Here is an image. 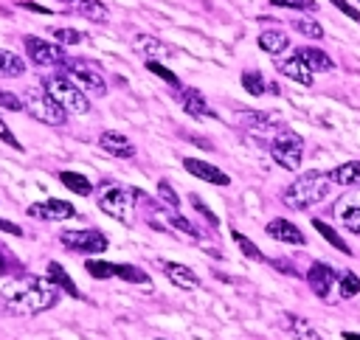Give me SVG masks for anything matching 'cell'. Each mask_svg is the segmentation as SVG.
Masks as SVG:
<instances>
[{"label": "cell", "instance_id": "6da1fadb", "mask_svg": "<svg viewBox=\"0 0 360 340\" xmlns=\"http://www.w3.org/2000/svg\"><path fill=\"white\" fill-rule=\"evenodd\" d=\"M62 289L48 275H20L0 289V312L34 318L56 306Z\"/></svg>", "mask_w": 360, "mask_h": 340}, {"label": "cell", "instance_id": "7a4b0ae2", "mask_svg": "<svg viewBox=\"0 0 360 340\" xmlns=\"http://www.w3.org/2000/svg\"><path fill=\"white\" fill-rule=\"evenodd\" d=\"M329 185H332V174H329V171L309 169V171L298 174V177L281 191V200H284L287 208L304 211V208H312V205H318L321 200H326V197H329Z\"/></svg>", "mask_w": 360, "mask_h": 340}, {"label": "cell", "instance_id": "3957f363", "mask_svg": "<svg viewBox=\"0 0 360 340\" xmlns=\"http://www.w3.org/2000/svg\"><path fill=\"white\" fill-rule=\"evenodd\" d=\"M42 87L45 93L70 115H84L90 110V98L87 93L68 76V73H51V76H42Z\"/></svg>", "mask_w": 360, "mask_h": 340}, {"label": "cell", "instance_id": "277c9868", "mask_svg": "<svg viewBox=\"0 0 360 340\" xmlns=\"http://www.w3.org/2000/svg\"><path fill=\"white\" fill-rule=\"evenodd\" d=\"M135 202H138V188H124L115 183H101L98 188V208L121 225L135 222V208H138Z\"/></svg>", "mask_w": 360, "mask_h": 340}, {"label": "cell", "instance_id": "5b68a950", "mask_svg": "<svg viewBox=\"0 0 360 340\" xmlns=\"http://www.w3.org/2000/svg\"><path fill=\"white\" fill-rule=\"evenodd\" d=\"M20 98H22V110L48 126H62L68 118V112L45 93V87H28V90H22Z\"/></svg>", "mask_w": 360, "mask_h": 340}, {"label": "cell", "instance_id": "8992f818", "mask_svg": "<svg viewBox=\"0 0 360 340\" xmlns=\"http://www.w3.org/2000/svg\"><path fill=\"white\" fill-rule=\"evenodd\" d=\"M270 155H273V160L281 166V169H287V171H298L301 169V157H304V138L298 135V132H292V129H287V126H281L273 138H270Z\"/></svg>", "mask_w": 360, "mask_h": 340}, {"label": "cell", "instance_id": "52a82bcc", "mask_svg": "<svg viewBox=\"0 0 360 340\" xmlns=\"http://www.w3.org/2000/svg\"><path fill=\"white\" fill-rule=\"evenodd\" d=\"M68 70V76L84 90V93H93V96H104L107 93V81L101 76V67L90 59H68L62 65Z\"/></svg>", "mask_w": 360, "mask_h": 340}, {"label": "cell", "instance_id": "ba28073f", "mask_svg": "<svg viewBox=\"0 0 360 340\" xmlns=\"http://www.w3.org/2000/svg\"><path fill=\"white\" fill-rule=\"evenodd\" d=\"M59 242L73 250V253H84V256H96L107 250V236L96 228H79V230H62Z\"/></svg>", "mask_w": 360, "mask_h": 340}, {"label": "cell", "instance_id": "9c48e42d", "mask_svg": "<svg viewBox=\"0 0 360 340\" xmlns=\"http://www.w3.org/2000/svg\"><path fill=\"white\" fill-rule=\"evenodd\" d=\"M22 45H25V53L34 65L39 67H51V65H65L68 56H65V48L56 45V42H48L42 37H34V34H25L22 37Z\"/></svg>", "mask_w": 360, "mask_h": 340}, {"label": "cell", "instance_id": "30bf717a", "mask_svg": "<svg viewBox=\"0 0 360 340\" xmlns=\"http://www.w3.org/2000/svg\"><path fill=\"white\" fill-rule=\"evenodd\" d=\"M332 214H335V219H338V222H340L346 230L360 233V188L346 191V194H343V197L335 202Z\"/></svg>", "mask_w": 360, "mask_h": 340}, {"label": "cell", "instance_id": "8fae6325", "mask_svg": "<svg viewBox=\"0 0 360 340\" xmlns=\"http://www.w3.org/2000/svg\"><path fill=\"white\" fill-rule=\"evenodd\" d=\"M338 281H340V275H338L329 264H323V261H315V264L307 270V284H309V289H312L318 298H329L332 289L338 287Z\"/></svg>", "mask_w": 360, "mask_h": 340}, {"label": "cell", "instance_id": "7c38bea8", "mask_svg": "<svg viewBox=\"0 0 360 340\" xmlns=\"http://www.w3.org/2000/svg\"><path fill=\"white\" fill-rule=\"evenodd\" d=\"M28 216H34V219H48V222H62V219L76 216V208H73L68 200L51 197V200H45V202L28 205Z\"/></svg>", "mask_w": 360, "mask_h": 340}, {"label": "cell", "instance_id": "4fadbf2b", "mask_svg": "<svg viewBox=\"0 0 360 340\" xmlns=\"http://www.w3.org/2000/svg\"><path fill=\"white\" fill-rule=\"evenodd\" d=\"M183 169H186L188 174H194L197 180H202V183H211V185H231V177H228L222 169H217L214 163H208V160L183 157Z\"/></svg>", "mask_w": 360, "mask_h": 340}, {"label": "cell", "instance_id": "5bb4252c", "mask_svg": "<svg viewBox=\"0 0 360 340\" xmlns=\"http://www.w3.org/2000/svg\"><path fill=\"white\" fill-rule=\"evenodd\" d=\"M132 48H135V53L143 56L146 62H160V59H169V56L174 53L166 42H160V39L152 37V34H138V37L132 39Z\"/></svg>", "mask_w": 360, "mask_h": 340}, {"label": "cell", "instance_id": "9a60e30c", "mask_svg": "<svg viewBox=\"0 0 360 340\" xmlns=\"http://www.w3.org/2000/svg\"><path fill=\"white\" fill-rule=\"evenodd\" d=\"M264 233H267L270 239L281 242V244H304V242H307V236L301 233V228H298V225H292V222H290V219H284V216L270 219V222H267V228H264Z\"/></svg>", "mask_w": 360, "mask_h": 340}, {"label": "cell", "instance_id": "2e32d148", "mask_svg": "<svg viewBox=\"0 0 360 340\" xmlns=\"http://www.w3.org/2000/svg\"><path fill=\"white\" fill-rule=\"evenodd\" d=\"M98 146L107 152V155H112V157H135V143L124 135V132H115V129H104L101 135H98Z\"/></svg>", "mask_w": 360, "mask_h": 340}, {"label": "cell", "instance_id": "e0dca14e", "mask_svg": "<svg viewBox=\"0 0 360 340\" xmlns=\"http://www.w3.org/2000/svg\"><path fill=\"white\" fill-rule=\"evenodd\" d=\"M177 98H180V104H183V110L188 115H194V118H214V110L208 107L205 96L197 87H180V96Z\"/></svg>", "mask_w": 360, "mask_h": 340}, {"label": "cell", "instance_id": "ac0fdd59", "mask_svg": "<svg viewBox=\"0 0 360 340\" xmlns=\"http://www.w3.org/2000/svg\"><path fill=\"white\" fill-rule=\"evenodd\" d=\"M160 267H163L166 278H169L174 287H180V289H197V287H200V275H197L191 267H186V264H180V261H163Z\"/></svg>", "mask_w": 360, "mask_h": 340}, {"label": "cell", "instance_id": "d6986e66", "mask_svg": "<svg viewBox=\"0 0 360 340\" xmlns=\"http://www.w3.org/2000/svg\"><path fill=\"white\" fill-rule=\"evenodd\" d=\"M278 73L284 76V79H292L295 84H304V87H309L312 84V70L307 67V62L304 59H298L295 53L290 56V59H278Z\"/></svg>", "mask_w": 360, "mask_h": 340}, {"label": "cell", "instance_id": "ffe728a7", "mask_svg": "<svg viewBox=\"0 0 360 340\" xmlns=\"http://www.w3.org/2000/svg\"><path fill=\"white\" fill-rule=\"evenodd\" d=\"M281 326H284L287 334H292V340H321V334H318V332L309 326V320L301 318V315L284 312V315H281Z\"/></svg>", "mask_w": 360, "mask_h": 340}, {"label": "cell", "instance_id": "44dd1931", "mask_svg": "<svg viewBox=\"0 0 360 340\" xmlns=\"http://www.w3.org/2000/svg\"><path fill=\"white\" fill-rule=\"evenodd\" d=\"M295 56L304 59L307 67H309L312 73H329V70H335V62H332L329 53L321 51V48H309V45H304V48H295Z\"/></svg>", "mask_w": 360, "mask_h": 340}, {"label": "cell", "instance_id": "7402d4cb", "mask_svg": "<svg viewBox=\"0 0 360 340\" xmlns=\"http://www.w3.org/2000/svg\"><path fill=\"white\" fill-rule=\"evenodd\" d=\"M256 42H259V48H262L264 53H270V56H281V53L290 48V37H287L284 31H278V28L262 31Z\"/></svg>", "mask_w": 360, "mask_h": 340}, {"label": "cell", "instance_id": "603a6c76", "mask_svg": "<svg viewBox=\"0 0 360 340\" xmlns=\"http://www.w3.org/2000/svg\"><path fill=\"white\" fill-rule=\"evenodd\" d=\"M329 174H332V183H338V185H343V188H360V160L340 163V166H335Z\"/></svg>", "mask_w": 360, "mask_h": 340}, {"label": "cell", "instance_id": "cb8c5ba5", "mask_svg": "<svg viewBox=\"0 0 360 340\" xmlns=\"http://www.w3.org/2000/svg\"><path fill=\"white\" fill-rule=\"evenodd\" d=\"M70 8L76 14H82L84 20H90V22H107L110 20V11H107V6L101 0H73Z\"/></svg>", "mask_w": 360, "mask_h": 340}, {"label": "cell", "instance_id": "d4e9b609", "mask_svg": "<svg viewBox=\"0 0 360 340\" xmlns=\"http://www.w3.org/2000/svg\"><path fill=\"white\" fill-rule=\"evenodd\" d=\"M45 275H48V278H51V281H53V284H56L62 292H68L70 298H82L79 287L73 284V278L65 273V267H62L59 261H48V273H45Z\"/></svg>", "mask_w": 360, "mask_h": 340}, {"label": "cell", "instance_id": "484cf974", "mask_svg": "<svg viewBox=\"0 0 360 340\" xmlns=\"http://www.w3.org/2000/svg\"><path fill=\"white\" fill-rule=\"evenodd\" d=\"M22 73H25L22 56H17V53L0 48V76H3V79H17V76H22Z\"/></svg>", "mask_w": 360, "mask_h": 340}, {"label": "cell", "instance_id": "4316f807", "mask_svg": "<svg viewBox=\"0 0 360 340\" xmlns=\"http://www.w3.org/2000/svg\"><path fill=\"white\" fill-rule=\"evenodd\" d=\"M59 180H62V185H65L68 191H73V194H79V197L93 194V183H90L84 174H79V171H59Z\"/></svg>", "mask_w": 360, "mask_h": 340}, {"label": "cell", "instance_id": "83f0119b", "mask_svg": "<svg viewBox=\"0 0 360 340\" xmlns=\"http://www.w3.org/2000/svg\"><path fill=\"white\" fill-rule=\"evenodd\" d=\"M312 228H315V230H318V233H321V236H323L335 250H340V253H346V256L352 253V247L346 244V239H343V236H340L329 222H323V219H312Z\"/></svg>", "mask_w": 360, "mask_h": 340}, {"label": "cell", "instance_id": "f1b7e54d", "mask_svg": "<svg viewBox=\"0 0 360 340\" xmlns=\"http://www.w3.org/2000/svg\"><path fill=\"white\" fill-rule=\"evenodd\" d=\"M290 25H292L298 34H304L307 39H321V37H323V25H321L318 20H312V17H295Z\"/></svg>", "mask_w": 360, "mask_h": 340}, {"label": "cell", "instance_id": "f546056e", "mask_svg": "<svg viewBox=\"0 0 360 340\" xmlns=\"http://www.w3.org/2000/svg\"><path fill=\"white\" fill-rule=\"evenodd\" d=\"M242 87H245L250 96H264L267 81H264V76H262L259 70H245V73H242Z\"/></svg>", "mask_w": 360, "mask_h": 340}, {"label": "cell", "instance_id": "4dcf8cb0", "mask_svg": "<svg viewBox=\"0 0 360 340\" xmlns=\"http://www.w3.org/2000/svg\"><path fill=\"white\" fill-rule=\"evenodd\" d=\"M158 202L163 208H169V211H180V197L166 180H158Z\"/></svg>", "mask_w": 360, "mask_h": 340}, {"label": "cell", "instance_id": "1f68e13d", "mask_svg": "<svg viewBox=\"0 0 360 340\" xmlns=\"http://www.w3.org/2000/svg\"><path fill=\"white\" fill-rule=\"evenodd\" d=\"M231 239L239 244V250H242V256H248L250 261H264V253L245 236V233H239V230H231Z\"/></svg>", "mask_w": 360, "mask_h": 340}, {"label": "cell", "instance_id": "d6a6232c", "mask_svg": "<svg viewBox=\"0 0 360 340\" xmlns=\"http://www.w3.org/2000/svg\"><path fill=\"white\" fill-rule=\"evenodd\" d=\"M115 267H118V264L98 261V259H87V261H84V270H87L93 278H98V281H101V278H112V275H115Z\"/></svg>", "mask_w": 360, "mask_h": 340}, {"label": "cell", "instance_id": "836d02e7", "mask_svg": "<svg viewBox=\"0 0 360 340\" xmlns=\"http://www.w3.org/2000/svg\"><path fill=\"white\" fill-rule=\"evenodd\" d=\"M115 275L124 278V281H129V284H149V275L141 267H135V264H118L115 267Z\"/></svg>", "mask_w": 360, "mask_h": 340}, {"label": "cell", "instance_id": "e575fe53", "mask_svg": "<svg viewBox=\"0 0 360 340\" xmlns=\"http://www.w3.org/2000/svg\"><path fill=\"white\" fill-rule=\"evenodd\" d=\"M53 39H56V45H76V42H82L84 39V34L82 31H76V28H53Z\"/></svg>", "mask_w": 360, "mask_h": 340}, {"label": "cell", "instance_id": "d590c367", "mask_svg": "<svg viewBox=\"0 0 360 340\" xmlns=\"http://www.w3.org/2000/svg\"><path fill=\"white\" fill-rule=\"evenodd\" d=\"M338 287H340V295H343V298H354V295L360 292V278H357L354 273H340Z\"/></svg>", "mask_w": 360, "mask_h": 340}, {"label": "cell", "instance_id": "8d00e7d4", "mask_svg": "<svg viewBox=\"0 0 360 340\" xmlns=\"http://www.w3.org/2000/svg\"><path fill=\"white\" fill-rule=\"evenodd\" d=\"M146 70L149 73H155L158 79H163L166 84H172V87H180V81H177V76L163 65V62H146Z\"/></svg>", "mask_w": 360, "mask_h": 340}, {"label": "cell", "instance_id": "74e56055", "mask_svg": "<svg viewBox=\"0 0 360 340\" xmlns=\"http://www.w3.org/2000/svg\"><path fill=\"white\" fill-rule=\"evenodd\" d=\"M270 6H276V8H295V11H318L315 0H270Z\"/></svg>", "mask_w": 360, "mask_h": 340}, {"label": "cell", "instance_id": "f35d334b", "mask_svg": "<svg viewBox=\"0 0 360 340\" xmlns=\"http://www.w3.org/2000/svg\"><path fill=\"white\" fill-rule=\"evenodd\" d=\"M0 107L3 110H11V112H20L22 110V98L11 90H0Z\"/></svg>", "mask_w": 360, "mask_h": 340}, {"label": "cell", "instance_id": "ab89813d", "mask_svg": "<svg viewBox=\"0 0 360 340\" xmlns=\"http://www.w3.org/2000/svg\"><path fill=\"white\" fill-rule=\"evenodd\" d=\"M0 140H3L6 146H11V149H17V152H22V143H20L17 138H14V132L8 129V124H6L3 118H0Z\"/></svg>", "mask_w": 360, "mask_h": 340}, {"label": "cell", "instance_id": "60d3db41", "mask_svg": "<svg viewBox=\"0 0 360 340\" xmlns=\"http://www.w3.org/2000/svg\"><path fill=\"white\" fill-rule=\"evenodd\" d=\"M329 3H332V6L338 8V11H343V14L349 17V20H354V22H360V11H357V8H354V6L349 3V0H329Z\"/></svg>", "mask_w": 360, "mask_h": 340}, {"label": "cell", "instance_id": "b9f144b4", "mask_svg": "<svg viewBox=\"0 0 360 340\" xmlns=\"http://www.w3.org/2000/svg\"><path fill=\"white\" fill-rule=\"evenodd\" d=\"M188 200H191V205H194V208H197V211H200V214H202V216H205V219H208L211 225H217V216H214V214L208 211V205H205V202H202V200H200L197 194H191Z\"/></svg>", "mask_w": 360, "mask_h": 340}, {"label": "cell", "instance_id": "7bdbcfd3", "mask_svg": "<svg viewBox=\"0 0 360 340\" xmlns=\"http://www.w3.org/2000/svg\"><path fill=\"white\" fill-rule=\"evenodd\" d=\"M0 233H8V236H22V228L8 222V219H0Z\"/></svg>", "mask_w": 360, "mask_h": 340}, {"label": "cell", "instance_id": "ee69618b", "mask_svg": "<svg viewBox=\"0 0 360 340\" xmlns=\"http://www.w3.org/2000/svg\"><path fill=\"white\" fill-rule=\"evenodd\" d=\"M3 250H6V247H0V273H8V270H11V259H8Z\"/></svg>", "mask_w": 360, "mask_h": 340}, {"label": "cell", "instance_id": "f6af8a7d", "mask_svg": "<svg viewBox=\"0 0 360 340\" xmlns=\"http://www.w3.org/2000/svg\"><path fill=\"white\" fill-rule=\"evenodd\" d=\"M343 340H360V334L357 332H343Z\"/></svg>", "mask_w": 360, "mask_h": 340}, {"label": "cell", "instance_id": "bcb514c9", "mask_svg": "<svg viewBox=\"0 0 360 340\" xmlns=\"http://www.w3.org/2000/svg\"><path fill=\"white\" fill-rule=\"evenodd\" d=\"M59 3H73V0H59Z\"/></svg>", "mask_w": 360, "mask_h": 340}]
</instances>
